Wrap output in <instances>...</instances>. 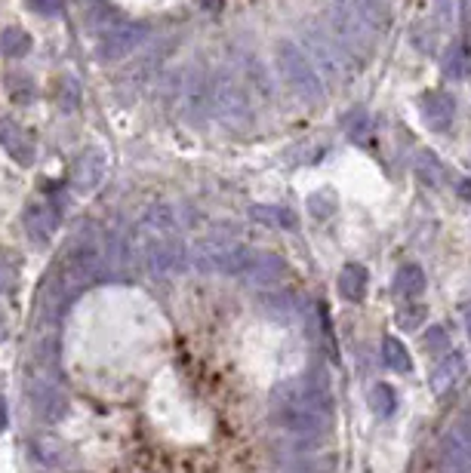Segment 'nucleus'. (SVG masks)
Instances as JSON below:
<instances>
[{
	"label": "nucleus",
	"instance_id": "nucleus-17",
	"mask_svg": "<svg viewBox=\"0 0 471 473\" xmlns=\"http://www.w3.org/2000/svg\"><path fill=\"white\" fill-rule=\"evenodd\" d=\"M394 292L404 298H419L425 292V270L419 264H400L394 274Z\"/></svg>",
	"mask_w": 471,
	"mask_h": 473
},
{
	"label": "nucleus",
	"instance_id": "nucleus-18",
	"mask_svg": "<svg viewBox=\"0 0 471 473\" xmlns=\"http://www.w3.org/2000/svg\"><path fill=\"white\" fill-rule=\"evenodd\" d=\"M383 363L388 369H394V372H413V360H410V351L404 347V342H398L394 336H385L383 338Z\"/></svg>",
	"mask_w": 471,
	"mask_h": 473
},
{
	"label": "nucleus",
	"instance_id": "nucleus-20",
	"mask_svg": "<svg viewBox=\"0 0 471 473\" xmlns=\"http://www.w3.org/2000/svg\"><path fill=\"white\" fill-rule=\"evenodd\" d=\"M253 219L265 221V225L274 228H296V215L290 210H281V206H253Z\"/></svg>",
	"mask_w": 471,
	"mask_h": 473
},
{
	"label": "nucleus",
	"instance_id": "nucleus-25",
	"mask_svg": "<svg viewBox=\"0 0 471 473\" xmlns=\"http://www.w3.org/2000/svg\"><path fill=\"white\" fill-rule=\"evenodd\" d=\"M357 120H349V136L357 138V142H364L366 138V129H370V117L364 114V111H357Z\"/></svg>",
	"mask_w": 471,
	"mask_h": 473
},
{
	"label": "nucleus",
	"instance_id": "nucleus-6",
	"mask_svg": "<svg viewBox=\"0 0 471 473\" xmlns=\"http://www.w3.org/2000/svg\"><path fill=\"white\" fill-rule=\"evenodd\" d=\"M148 28L139 22H123V19H114L111 25H105L99 31V53L102 59H121V55L133 53L139 44L145 40Z\"/></svg>",
	"mask_w": 471,
	"mask_h": 473
},
{
	"label": "nucleus",
	"instance_id": "nucleus-21",
	"mask_svg": "<svg viewBox=\"0 0 471 473\" xmlns=\"http://www.w3.org/2000/svg\"><path fill=\"white\" fill-rule=\"evenodd\" d=\"M425 317H428L425 304H404V308L398 311V326L404 332H416L422 323H425Z\"/></svg>",
	"mask_w": 471,
	"mask_h": 473
},
{
	"label": "nucleus",
	"instance_id": "nucleus-23",
	"mask_svg": "<svg viewBox=\"0 0 471 473\" xmlns=\"http://www.w3.org/2000/svg\"><path fill=\"white\" fill-rule=\"evenodd\" d=\"M425 351L428 353H441V351H447V344H450V338H447V329L443 326H432L428 329V336H425Z\"/></svg>",
	"mask_w": 471,
	"mask_h": 473
},
{
	"label": "nucleus",
	"instance_id": "nucleus-9",
	"mask_svg": "<svg viewBox=\"0 0 471 473\" xmlns=\"http://www.w3.org/2000/svg\"><path fill=\"white\" fill-rule=\"evenodd\" d=\"M55 228H59V210L50 200H38V203H31L25 210V231L34 243L46 246L55 236Z\"/></svg>",
	"mask_w": 471,
	"mask_h": 473
},
{
	"label": "nucleus",
	"instance_id": "nucleus-3",
	"mask_svg": "<svg viewBox=\"0 0 471 473\" xmlns=\"http://www.w3.org/2000/svg\"><path fill=\"white\" fill-rule=\"evenodd\" d=\"M274 55H277V68H281L287 87L296 93V99L308 102V105H317V102L324 99V80H321V74H317L315 62L305 55L302 46L293 44V40H283V44H277Z\"/></svg>",
	"mask_w": 471,
	"mask_h": 473
},
{
	"label": "nucleus",
	"instance_id": "nucleus-1",
	"mask_svg": "<svg viewBox=\"0 0 471 473\" xmlns=\"http://www.w3.org/2000/svg\"><path fill=\"white\" fill-rule=\"evenodd\" d=\"M272 421L302 446H315L330 430L332 396L311 375L283 378L272 391Z\"/></svg>",
	"mask_w": 471,
	"mask_h": 473
},
{
	"label": "nucleus",
	"instance_id": "nucleus-22",
	"mask_svg": "<svg viewBox=\"0 0 471 473\" xmlns=\"http://www.w3.org/2000/svg\"><path fill=\"white\" fill-rule=\"evenodd\" d=\"M28 46H31V40H28V34L22 31V28H10V31L4 34V53L10 55V59L25 55Z\"/></svg>",
	"mask_w": 471,
	"mask_h": 473
},
{
	"label": "nucleus",
	"instance_id": "nucleus-19",
	"mask_svg": "<svg viewBox=\"0 0 471 473\" xmlns=\"http://www.w3.org/2000/svg\"><path fill=\"white\" fill-rule=\"evenodd\" d=\"M370 409L379 415V419H388V415L398 409V396L388 385H373L370 387Z\"/></svg>",
	"mask_w": 471,
	"mask_h": 473
},
{
	"label": "nucleus",
	"instance_id": "nucleus-16",
	"mask_svg": "<svg viewBox=\"0 0 471 473\" xmlns=\"http://www.w3.org/2000/svg\"><path fill=\"white\" fill-rule=\"evenodd\" d=\"M441 65H443V78L447 80H466L471 71V50L466 40H456L447 50V55H443Z\"/></svg>",
	"mask_w": 471,
	"mask_h": 473
},
{
	"label": "nucleus",
	"instance_id": "nucleus-15",
	"mask_svg": "<svg viewBox=\"0 0 471 473\" xmlns=\"http://www.w3.org/2000/svg\"><path fill=\"white\" fill-rule=\"evenodd\" d=\"M366 286H370V274H366L364 264L351 261L339 270V295H342L345 302H364Z\"/></svg>",
	"mask_w": 471,
	"mask_h": 473
},
{
	"label": "nucleus",
	"instance_id": "nucleus-5",
	"mask_svg": "<svg viewBox=\"0 0 471 473\" xmlns=\"http://www.w3.org/2000/svg\"><path fill=\"white\" fill-rule=\"evenodd\" d=\"M210 105L222 120H228V123L244 127L249 120V95L244 93L240 80L228 71H222L210 80Z\"/></svg>",
	"mask_w": 471,
	"mask_h": 473
},
{
	"label": "nucleus",
	"instance_id": "nucleus-7",
	"mask_svg": "<svg viewBox=\"0 0 471 473\" xmlns=\"http://www.w3.org/2000/svg\"><path fill=\"white\" fill-rule=\"evenodd\" d=\"M419 114H422V123H425L432 132H447L450 127H453V117H456L453 95L441 93V89L425 93L419 99Z\"/></svg>",
	"mask_w": 471,
	"mask_h": 473
},
{
	"label": "nucleus",
	"instance_id": "nucleus-10",
	"mask_svg": "<svg viewBox=\"0 0 471 473\" xmlns=\"http://www.w3.org/2000/svg\"><path fill=\"white\" fill-rule=\"evenodd\" d=\"M283 274H287V264H283L281 255H274V253H253L240 277H244L249 286H274V283H281Z\"/></svg>",
	"mask_w": 471,
	"mask_h": 473
},
{
	"label": "nucleus",
	"instance_id": "nucleus-24",
	"mask_svg": "<svg viewBox=\"0 0 471 473\" xmlns=\"http://www.w3.org/2000/svg\"><path fill=\"white\" fill-rule=\"evenodd\" d=\"M28 6H31L34 12H40V16H59L62 12V0H28Z\"/></svg>",
	"mask_w": 471,
	"mask_h": 473
},
{
	"label": "nucleus",
	"instance_id": "nucleus-26",
	"mask_svg": "<svg viewBox=\"0 0 471 473\" xmlns=\"http://www.w3.org/2000/svg\"><path fill=\"white\" fill-rule=\"evenodd\" d=\"M456 434L462 436V443L471 449V406L459 415V424H456Z\"/></svg>",
	"mask_w": 471,
	"mask_h": 473
},
{
	"label": "nucleus",
	"instance_id": "nucleus-14",
	"mask_svg": "<svg viewBox=\"0 0 471 473\" xmlns=\"http://www.w3.org/2000/svg\"><path fill=\"white\" fill-rule=\"evenodd\" d=\"M466 375V357L462 353H443V360L438 366H434V372H432V391L434 394H447L450 387L456 385V381Z\"/></svg>",
	"mask_w": 471,
	"mask_h": 473
},
{
	"label": "nucleus",
	"instance_id": "nucleus-2",
	"mask_svg": "<svg viewBox=\"0 0 471 473\" xmlns=\"http://www.w3.org/2000/svg\"><path fill=\"white\" fill-rule=\"evenodd\" d=\"M130 255L142 264L148 274L166 277L176 274L185 264V243L179 231V219L170 206H151L136 225L133 240H130Z\"/></svg>",
	"mask_w": 471,
	"mask_h": 473
},
{
	"label": "nucleus",
	"instance_id": "nucleus-4",
	"mask_svg": "<svg viewBox=\"0 0 471 473\" xmlns=\"http://www.w3.org/2000/svg\"><path fill=\"white\" fill-rule=\"evenodd\" d=\"M253 249L240 246L231 236H204L194 249V264L200 270H219V274H244Z\"/></svg>",
	"mask_w": 471,
	"mask_h": 473
},
{
	"label": "nucleus",
	"instance_id": "nucleus-30",
	"mask_svg": "<svg viewBox=\"0 0 471 473\" xmlns=\"http://www.w3.org/2000/svg\"><path fill=\"white\" fill-rule=\"evenodd\" d=\"M4 427H6V402L0 400V430H4Z\"/></svg>",
	"mask_w": 471,
	"mask_h": 473
},
{
	"label": "nucleus",
	"instance_id": "nucleus-28",
	"mask_svg": "<svg viewBox=\"0 0 471 473\" xmlns=\"http://www.w3.org/2000/svg\"><path fill=\"white\" fill-rule=\"evenodd\" d=\"M459 197H466V200H471V178H459Z\"/></svg>",
	"mask_w": 471,
	"mask_h": 473
},
{
	"label": "nucleus",
	"instance_id": "nucleus-27",
	"mask_svg": "<svg viewBox=\"0 0 471 473\" xmlns=\"http://www.w3.org/2000/svg\"><path fill=\"white\" fill-rule=\"evenodd\" d=\"M13 280H16V277H13V270L6 268L4 261H0V292H6V289H10V286H13Z\"/></svg>",
	"mask_w": 471,
	"mask_h": 473
},
{
	"label": "nucleus",
	"instance_id": "nucleus-12",
	"mask_svg": "<svg viewBox=\"0 0 471 473\" xmlns=\"http://www.w3.org/2000/svg\"><path fill=\"white\" fill-rule=\"evenodd\" d=\"M31 400H34V409H38L40 419L46 421H59L62 415L68 412V396L62 394L59 385H53V381H44L38 378L31 385Z\"/></svg>",
	"mask_w": 471,
	"mask_h": 473
},
{
	"label": "nucleus",
	"instance_id": "nucleus-8",
	"mask_svg": "<svg viewBox=\"0 0 471 473\" xmlns=\"http://www.w3.org/2000/svg\"><path fill=\"white\" fill-rule=\"evenodd\" d=\"M0 148H4L13 160H16L19 166H31L34 154H38V148H34V138L28 136V132L19 127L16 120H10V117H0Z\"/></svg>",
	"mask_w": 471,
	"mask_h": 473
},
{
	"label": "nucleus",
	"instance_id": "nucleus-29",
	"mask_svg": "<svg viewBox=\"0 0 471 473\" xmlns=\"http://www.w3.org/2000/svg\"><path fill=\"white\" fill-rule=\"evenodd\" d=\"M462 319H466V329H468V336H471V302L462 308Z\"/></svg>",
	"mask_w": 471,
	"mask_h": 473
},
{
	"label": "nucleus",
	"instance_id": "nucleus-31",
	"mask_svg": "<svg viewBox=\"0 0 471 473\" xmlns=\"http://www.w3.org/2000/svg\"><path fill=\"white\" fill-rule=\"evenodd\" d=\"M200 4H204V6H213V4H216V0H200Z\"/></svg>",
	"mask_w": 471,
	"mask_h": 473
},
{
	"label": "nucleus",
	"instance_id": "nucleus-13",
	"mask_svg": "<svg viewBox=\"0 0 471 473\" xmlns=\"http://www.w3.org/2000/svg\"><path fill=\"white\" fill-rule=\"evenodd\" d=\"M441 473H471V449L462 443L456 430L441 440Z\"/></svg>",
	"mask_w": 471,
	"mask_h": 473
},
{
	"label": "nucleus",
	"instance_id": "nucleus-11",
	"mask_svg": "<svg viewBox=\"0 0 471 473\" xmlns=\"http://www.w3.org/2000/svg\"><path fill=\"white\" fill-rule=\"evenodd\" d=\"M102 178H105V154H102L99 148H87L78 157V163H74V172H71L74 191H80V194L96 191V187L102 185Z\"/></svg>",
	"mask_w": 471,
	"mask_h": 473
}]
</instances>
